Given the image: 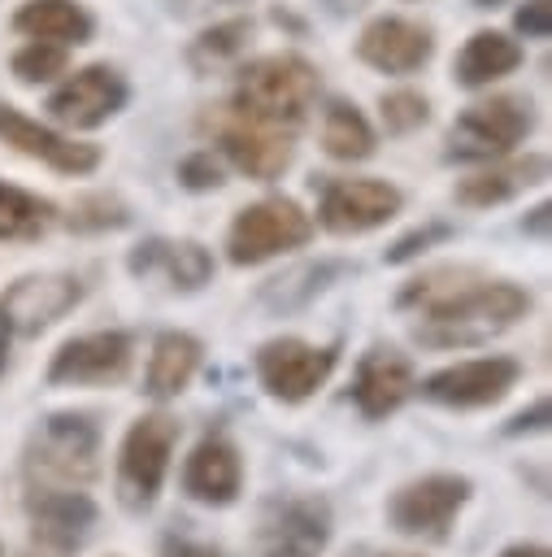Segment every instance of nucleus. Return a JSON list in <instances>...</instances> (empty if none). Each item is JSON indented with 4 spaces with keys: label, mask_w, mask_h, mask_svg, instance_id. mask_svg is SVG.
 <instances>
[{
    "label": "nucleus",
    "mask_w": 552,
    "mask_h": 557,
    "mask_svg": "<svg viewBox=\"0 0 552 557\" xmlns=\"http://www.w3.org/2000/svg\"><path fill=\"white\" fill-rule=\"evenodd\" d=\"M535 296L522 283L504 278H469L465 287L448 292L443 300L422 309V322L413 326V339L426 348H478L509 326H517L530 313Z\"/></svg>",
    "instance_id": "f257e3e1"
},
{
    "label": "nucleus",
    "mask_w": 552,
    "mask_h": 557,
    "mask_svg": "<svg viewBox=\"0 0 552 557\" xmlns=\"http://www.w3.org/2000/svg\"><path fill=\"white\" fill-rule=\"evenodd\" d=\"M104 431L91 409H57L26 440V483L91 487L100 479Z\"/></svg>",
    "instance_id": "f03ea898"
},
{
    "label": "nucleus",
    "mask_w": 552,
    "mask_h": 557,
    "mask_svg": "<svg viewBox=\"0 0 552 557\" xmlns=\"http://www.w3.org/2000/svg\"><path fill=\"white\" fill-rule=\"evenodd\" d=\"M317 100V70L296 52H274L239 70L230 113L261 126H300Z\"/></svg>",
    "instance_id": "7ed1b4c3"
},
{
    "label": "nucleus",
    "mask_w": 552,
    "mask_h": 557,
    "mask_svg": "<svg viewBox=\"0 0 552 557\" xmlns=\"http://www.w3.org/2000/svg\"><path fill=\"white\" fill-rule=\"evenodd\" d=\"M178 435H183V426L165 409H152V413H143L126 426V435L117 444V470H113V496L126 513L143 518L161 500V487H165L170 466H174Z\"/></svg>",
    "instance_id": "20e7f679"
},
{
    "label": "nucleus",
    "mask_w": 552,
    "mask_h": 557,
    "mask_svg": "<svg viewBox=\"0 0 552 557\" xmlns=\"http://www.w3.org/2000/svg\"><path fill=\"white\" fill-rule=\"evenodd\" d=\"M335 540V509L322 492H274L252 522L256 557H326Z\"/></svg>",
    "instance_id": "39448f33"
},
{
    "label": "nucleus",
    "mask_w": 552,
    "mask_h": 557,
    "mask_svg": "<svg viewBox=\"0 0 552 557\" xmlns=\"http://www.w3.org/2000/svg\"><path fill=\"white\" fill-rule=\"evenodd\" d=\"M474 496V479L469 474H456V470H430V474H417L409 483H400L387 505H382V518L396 535H409V540H430V544H443L456 527V518L465 513Z\"/></svg>",
    "instance_id": "423d86ee"
},
{
    "label": "nucleus",
    "mask_w": 552,
    "mask_h": 557,
    "mask_svg": "<svg viewBox=\"0 0 552 557\" xmlns=\"http://www.w3.org/2000/svg\"><path fill=\"white\" fill-rule=\"evenodd\" d=\"M22 509H26V540L17 557H78L91 527L100 522V509L83 487L26 483Z\"/></svg>",
    "instance_id": "0eeeda50"
},
{
    "label": "nucleus",
    "mask_w": 552,
    "mask_h": 557,
    "mask_svg": "<svg viewBox=\"0 0 552 557\" xmlns=\"http://www.w3.org/2000/svg\"><path fill=\"white\" fill-rule=\"evenodd\" d=\"M335 366H339V344H309L300 335H274L252 357L261 392L278 405L313 400L330 383Z\"/></svg>",
    "instance_id": "6e6552de"
},
{
    "label": "nucleus",
    "mask_w": 552,
    "mask_h": 557,
    "mask_svg": "<svg viewBox=\"0 0 552 557\" xmlns=\"http://www.w3.org/2000/svg\"><path fill=\"white\" fill-rule=\"evenodd\" d=\"M313 239V218L291 196H265L256 205H243L226 231V261L248 270L278 252L304 248Z\"/></svg>",
    "instance_id": "1a4fd4ad"
},
{
    "label": "nucleus",
    "mask_w": 552,
    "mask_h": 557,
    "mask_svg": "<svg viewBox=\"0 0 552 557\" xmlns=\"http://www.w3.org/2000/svg\"><path fill=\"white\" fill-rule=\"evenodd\" d=\"M535 131V104L526 96L474 100L448 131V161H500Z\"/></svg>",
    "instance_id": "9d476101"
},
{
    "label": "nucleus",
    "mask_w": 552,
    "mask_h": 557,
    "mask_svg": "<svg viewBox=\"0 0 552 557\" xmlns=\"http://www.w3.org/2000/svg\"><path fill=\"white\" fill-rule=\"evenodd\" d=\"M517 383H522V361L504 357V352H487V357L452 361V366L417 379V396L439 409H452V413H474V409L500 405Z\"/></svg>",
    "instance_id": "9b49d317"
},
{
    "label": "nucleus",
    "mask_w": 552,
    "mask_h": 557,
    "mask_svg": "<svg viewBox=\"0 0 552 557\" xmlns=\"http://www.w3.org/2000/svg\"><path fill=\"white\" fill-rule=\"evenodd\" d=\"M130 361H135V335L130 331H87V335H70L43 379L52 387H113L130 374Z\"/></svg>",
    "instance_id": "f8f14e48"
},
{
    "label": "nucleus",
    "mask_w": 552,
    "mask_h": 557,
    "mask_svg": "<svg viewBox=\"0 0 552 557\" xmlns=\"http://www.w3.org/2000/svg\"><path fill=\"white\" fill-rule=\"evenodd\" d=\"M400 205H404V196L387 178H335V183H326V191L317 200V222H322V231L348 239V235L378 231L382 222H391L400 213Z\"/></svg>",
    "instance_id": "ddd939ff"
},
{
    "label": "nucleus",
    "mask_w": 552,
    "mask_h": 557,
    "mask_svg": "<svg viewBox=\"0 0 552 557\" xmlns=\"http://www.w3.org/2000/svg\"><path fill=\"white\" fill-rule=\"evenodd\" d=\"M417 396V370L413 361L391 348V344H374L356 357L352 370V405L365 422H387L396 409H404Z\"/></svg>",
    "instance_id": "4468645a"
},
{
    "label": "nucleus",
    "mask_w": 552,
    "mask_h": 557,
    "mask_svg": "<svg viewBox=\"0 0 552 557\" xmlns=\"http://www.w3.org/2000/svg\"><path fill=\"white\" fill-rule=\"evenodd\" d=\"M126 96L130 87L113 65H83L48 96V113L70 131H96L126 109Z\"/></svg>",
    "instance_id": "2eb2a0df"
},
{
    "label": "nucleus",
    "mask_w": 552,
    "mask_h": 557,
    "mask_svg": "<svg viewBox=\"0 0 552 557\" xmlns=\"http://www.w3.org/2000/svg\"><path fill=\"white\" fill-rule=\"evenodd\" d=\"M209 126H213V139H217V148L226 152V161H230L239 174L256 178V183L278 178V174L291 165V157H296V144H291L283 131L261 126V122H248V117H239V113H222V117H213Z\"/></svg>",
    "instance_id": "dca6fc26"
},
{
    "label": "nucleus",
    "mask_w": 552,
    "mask_h": 557,
    "mask_svg": "<svg viewBox=\"0 0 552 557\" xmlns=\"http://www.w3.org/2000/svg\"><path fill=\"white\" fill-rule=\"evenodd\" d=\"M183 492L196 505L230 509L243 496V453L230 435L209 431L183 461Z\"/></svg>",
    "instance_id": "f3484780"
},
{
    "label": "nucleus",
    "mask_w": 552,
    "mask_h": 557,
    "mask_svg": "<svg viewBox=\"0 0 552 557\" xmlns=\"http://www.w3.org/2000/svg\"><path fill=\"white\" fill-rule=\"evenodd\" d=\"M83 300V283L78 274H61V270H48V274H22L4 296V313L13 322V335H39L48 331L52 322H61L74 305Z\"/></svg>",
    "instance_id": "a211bd4d"
},
{
    "label": "nucleus",
    "mask_w": 552,
    "mask_h": 557,
    "mask_svg": "<svg viewBox=\"0 0 552 557\" xmlns=\"http://www.w3.org/2000/svg\"><path fill=\"white\" fill-rule=\"evenodd\" d=\"M0 144H9L22 157L43 161L57 174H74V178L91 174L100 165V148L96 144H83V139H70V135L52 131V126H39L35 117L17 113L13 104H0Z\"/></svg>",
    "instance_id": "6ab92c4d"
},
{
    "label": "nucleus",
    "mask_w": 552,
    "mask_h": 557,
    "mask_svg": "<svg viewBox=\"0 0 552 557\" xmlns=\"http://www.w3.org/2000/svg\"><path fill=\"white\" fill-rule=\"evenodd\" d=\"M126 270L135 278H165L174 292H200L213 278V257L200 239H165L152 235L130 248Z\"/></svg>",
    "instance_id": "aec40b11"
},
{
    "label": "nucleus",
    "mask_w": 552,
    "mask_h": 557,
    "mask_svg": "<svg viewBox=\"0 0 552 557\" xmlns=\"http://www.w3.org/2000/svg\"><path fill=\"white\" fill-rule=\"evenodd\" d=\"M430 30L409 17H374L356 39V57L378 74H417L430 61Z\"/></svg>",
    "instance_id": "412c9836"
},
{
    "label": "nucleus",
    "mask_w": 552,
    "mask_h": 557,
    "mask_svg": "<svg viewBox=\"0 0 552 557\" xmlns=\"http://www.w3.org/2000/svg\"><path fill=\"white\" fill-rule=\"evenodd\" d=\"M548 178V157L543 152H526V157H513V161H491L487 170L461 178L452 187L456 205L465 209H491V205H504L513 196H522L526 187H539Z\"/></svg>",
    "instance_id": "4be33fe9"
},
{
    "label": "nucleus",
    "mask_w": 552,
    "mask_h": 557,
    "mask_svg": "<svg viewBox=\"0 0 552 557\" xmlns=\"http://www.w3.org/2000/svg\"><path fill=\"white\" fill-rule=\"evenodd\" d=\"M204 361V344L191 331H161L148 348V366H143V392L152 400H174L191 387L196 370Z\"/></svg>",
    "instance_id": "5701e85b"
},
{
    "label": "nucleus",
    "mask_w": 552,
    "mask_h": 557,
    "mask_svg": "<svg viewBox=\"0 0 552 557\" xmlns=\"http://www.w3.org/2000/svg\"><path fill=\"white\" fill-rule=\"evenodd\" d=\"M356 265H348V261H330V257H322V261H300V265H291V270H283V274H274V278H265L261 283V292H256V300L269 309V313H296V309H309L326 287H335L343 274H352Z\"/></svg>",
    "instance_id": "b1692460"
},
{
    "label": "nucleus",
    "mask_w": 552,
    "mask_h": 557,
    "mask_svg": "<svg viewBox=\"0 0 552 557\" xmlns=\"http://www.w3.org/2000/svg\"><path fill=\"white\" fill-rule=\"evenodd\" d=\"M517 65H522V44L517 39H509L504 30H474L465 39V48L456 52L452 74H456L461 87H487V83L513 74Z\"/></svg>",
    "instance_id": "393cba45"
},
{
    "label": "nucleus",
    "mask_w": 552,
    "mask_h": 557,
    "mask_svg": "<svg viewBox=\"0 0 552 557\" xmlns=\"http://www.w3.org/2000/svg\"><path fill=\"white\" fill-rule=\"evenodd\" d=\"M13 26L30 39H52L65 48L91 39V13L78 0H26L13 13Z\"/></svg>",
    "instance_id": "a878e982"
},
{
    "label": "nucleus",
    "mask_w": 552,
    "mask_h": 557,
    "mask_svg": "<svg viewBox=\"0 0 552 557\" xmlns=\"http://www.w3.org/2000/svg\"><path fill=\"white\" fill-rule=\"evenodd\" d=\"M57 205L48 196H35L17 183L0 178V239L4 244H30L57 226Z\"/></svg>",
    "instance_id": "bb28decb"
},
{
    "label": "nucleus",
    "mask_w": 552,
    "mask_h": 557,
    "mask_svg": "<svg viewBox=\"0 0 552 557\" xmlns=\"http://www.w3.org/2000/svg\"><path fill=\"white\" fill-rule=\"evenodd\" d=\"M322 148L335 161H365V157H374L378 135H374L369 117L356 104L330 100L326 104V117H322Z\"/></svg>",
    "instance_id": "cd10ccee"
},
{
    "label": "nucleus",
    "mask_w": 552,
    "mask_h": 557,
    "mask_svg": "<svg viewBox=\"0 0 552 557\" xmlns=\"http://www.w3.org/2000/svg\"><path fill=\"white\" fill-rule=\"evenodd\" d=\"M469 278H478L474 270H465V265H439V270H426V274H417V278H409L404 287H400V296H396V309H426V305H435V300H443L448 292H456V287H465Z\"/></svg>",
    "instance_id": "c85d7f7f"
},
{
    "label": "nucleus",
    "mask_w": 552,
    "mask_h": 557,
    "mask_svg": "<svg viewBox=\"0 0 552 557\" xmlns=\"http://www.w3.org/2000/svg\"><path fill=\"white\" fill-rule=\"evenodd\" d=\"M130 222V209L126 200H117L113 191H91L83 200H74L65 226L78 231V235H96V231H122Z\"/></svg>",
    "instance_id": "c756f323"
},
{
    "label": "nucleus",
    "mask_w": 552,
    "mask_h": 557,
    "mask_svg": "<svg viewBox=\"0 0 552 557\" xmlns=\"http://www.w3.org/2000/svg\"><path fill=\"white\" fill-rule=\"evenodd\" d=\"M65 70H70V52H65V44L30 39L26 48L13 52V74H17L22 83H48V78H57V74H65Z\"/></svg>",
    "instance_id": "7c9ffc66"
},
{
    "label": "nucleus",
    "mask_w": 552,
    "mask_h": 557,
    "mask_svg": "<svg viewBox=\"0 0 552 557\" xmlns=\"http://www.w3.org/2000/svg\"><path fill=\"white\" fill-rule=\"evenodd\" d=\"M378 109H382V126H387V135H413L417 126L430 122V100H426L422 91H409V87L387 91Z\"/></svg>",
    "instance_id": "2f4dec72"
},
{
    "label": "nucleus",
    "mask_w": 552,
    "mask_h": 557,
    "mask_svg": "<svg viewBox=\"0 0 552 557\" xmlns=\"http://www.w3.org/2000/svg\"><path fill=\"white\" fill-rule=\"evenodd\" d=\"M456 235V226L452 222H422V226H413V231H404L387 252H382V261L387 265H404V261H417L422 252H430V248H439V244H448Z\"/></svg>",
    "instance_id": "473e14b6"
},
{
    "label": "nucleus",
    "mask_w": 552,
    "mask_h": 557,
    "mask_svg": "<svg viewBox=\"0 0 552 557\" xmlns=\"http://www.w3.org/2000/svg\"><path fill=\"white\" fill-rule=\"evenodd\" d=\"M248 30H252V22H248V17H235V22H222V26L204 30V35L196 39V52H191V57H196V65H217V61L235 57V52L243 48Z\"/></svg>",
    "instance_id": "72a5a7b5"
},
{
    "label": "nucleus",
    "mask_w": 552,
    "mask_h": 557,
    "mask_svg": "<svg viewBox=\"0 0 552 557\" xmlns=\"http://www.w3.org/2000/svg\"><path fill=\"white\" fill-rule=\"evenodd\" d=\"M178 183H183L187 191H217V187L226 183V170H222V161L213 157V148H200V152H187V157L178 161Z\"/></svg>",
    "instance_id": "f704fd0d"
},
{
    "label": "nucleus",
    "mask_w": 552,
    "mask_h": 557,
    "mask_svg": "<svg viewBox=\"0 0 552 557\" xmlns=\"http://www.w3.org/2000/svg\"><path fill=\"white\" fill-rule=\"evenodd\" d=\"M548 418H552V405H548V396H535L526 409H517L504 426H500V435L504 440H522V435H539V431H548Z\"/></svg>",
    "instance_id": "c9c22d12"
},
{
    "label": "nucleus",
    "mask_w": 552,
    "mask_h": 557,
    "mask_svg": "<svg viewBox=\"0 0 552 557\" xmlns=\"http://www.w3.org/2000/svg\"><path fill=\"white\" fill-rule=\"evenodd\" d=\"M156 557H226V553L217 544H209V540L187 535V531H165L156 540Z\"/></svg>",
    "instance_id": "e433bc0d"
},
{
    "label": "nucleus",
    "mask_w": 552,
    "mask_h": 557,
    "mask_svg": "<svg viewBox=\"0 0 552 557\" xmlns=\"http://www.w3.org/2000/svg\"><path fill=\"white\" fill-rule=\"evenodd\" d=\"M513 26H517V35H526V39H548V35H552V0H526V4L513 13Z\"/></svg>",
    "instance_id": "4c0bfd02"
},
{
    "label": "nucleus",
    "mask_w": 552,
    "mask_h": 557,
    "mask_svg": "<svg viewBox=\"0 0 552 557\" xmlns=\"http://www.w3.org/2000/svg\"><path fill=\"white\" fill-rule=\"evenodd\" d=\"M9 348H13V322H9V313H4V305H0V379H4V370H9Z\"/></svg>",
    "instance_id": "58836bf2"
},
{
    "label": "nucleus",
    "mask_w": 552,
    "mask_h": 557,
    "mask_svg": "<svg viewBox=\"0 0 552 557\" xmlns=\"http://www.w3.org/2000/svg\"><path fill=\"white\" fill-rule=\"evenodd\" d=\"M500 557H552V553H548V544H530V540H522V544L500 548Z\"/></svg>",
    "instance_id": "ea45409f"
},
{
    "label": "nucleus",
    "mask_w": 552,
    "mask_h": 557,
    "mask_svg": "<svg viewBox=\"0 0 552 557\" xmlns=\"http://www.w3.org/2000/svg\"><path fill=\"white\" fill-rule=\"evenodd\" d=\"M548 213H552V209H548V205H539V209H530V218H526L522 226H526L530 235H539V239H543V235H548Z\"/></svg>",
    "instance_id": "a19ab883"
},
{
    "label": "nucleus",
    "mask_w": 552,
    "mask_h": 557,
    "mask_svg": "<svg viewBox=\"0 0 552 557\" xmlns=\"http://www.w3.org/2000/svg\"><path fill=\"white\" fill-rule=\"evenodd\" d=\"M0 557H4V544H0Z\"/></svg>",
    "instance_id": "79ce46f5"
}]
</instances>
